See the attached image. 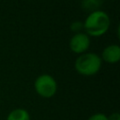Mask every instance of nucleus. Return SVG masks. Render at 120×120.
<instances>
[{
	"mask_svg": "<svg viewBox=\"0 0 120 120\" xmlns=\"http://www.w3.org/2000/svg\"><path fill=\"white\" fill-rule=\"evenodd\" d=\"M57 82L50 74L43 73L38 75L34 82L35 92L43 98H51L57 92Z\"/></svg>",
	"mask_w": 120,
	"mask_h": 120,
	"instance_id": "obj_3",
	"label": "nucleus"
},
{
	"mask_svg": "<svg viewBox=\"0 0 120 120\" xmlns=\"http://www.w3.org/2000/svg\"><path fill=\"white\" fill-rule=\"evenodd\" d=\"M108 116V120H120V113L119 112H112Z\"/></svg>",
	"mask_w": 120,
	"mask_h": 120,
	"instance_id": "obj_10",
	"label": "nucleus"
},
{
	"mask_svg": "<svg viewBox=\"0 0 120 120\" xmlns=\"http://www.w3.org/2000/svg\"><path fill=\"white\" fill-rule=\"evenodd\" d=\"M102 67V60L96 52H86L79 54L74 62V68L80 75L89 77L99 72Z\"/></svg>",
	"mask_w": 120,
	"mask_h": 120,
	"instance_id": "obj_2",
	"label": "nucleus"
},
{
	"mask_svg": "<svg viewBox=\"0 0 120 120\" xmlns=\"http://www.w3.org/2000/svg\"><path fill=\"white\" fill-rule=\"evenodd\" d=\"M87 120H108V116L103 112H96L90 115Z\"/></svg>",
	"mask_w": 120,
	"mask_h": 120,
	"instance_id": "obj_9",
	"label": "nucleus"
},
{
	"mask_svg": "<svg viewBox=\"0 0 120 120\" xmlns=\"http://www.w3.org/2000/svg\"><path fill=\"white\" fill-rule=\"evenodd\" d=\"M102 0H82V6L86 10H97L98 9V7L101 5Z\"/></svg>",
	"mask_w": 120,
	"mask_h": 120,
	"instance_id": "obj_7",
	"label": "nucleus"
},
{
	"mask_svg": "<svg viewBox=\"0 0 120 120\" xmlns=\"http://www.w3.org/2000/svg\"><path fill=\"white\" fill-rule=\"evenodd\" d=\"M90 44H91V38L84 32H79L73 34L68 42L70 51L78 55L86 52L90 47Z\"/></svg>",
	"mask_w": 120,
	"mask_h": 120,
	"instance_id": "obj_4",
	"label": "nucleus"
},
{
	"mask_svg": "<svg viewBox=\"0 0 120 120\" xmlns=\"http://www.w3.org/2000/svg\"><path fill=\"white\" fill-rule=\"evenodd\" d=\"M102 62L108 64H116L120 60V46L118 44H109L101 52L99 55Z\"/></svg>",
	"mask_w": 120,
	"mask_h": 120,
	"instance_id": "obj_5",
	"label": "nucleus"
},
{
	"mask_svg": "<svg viewBox=\"0 0 120 120\" xmlns=\"http://www.w3.org/2000/svg\"><path fill=\"white\" fill-rule=\"evenodd\" d=\"M70 30L75 34V33H79V32H82L83 30V23L82 21H74L70 23V26H69Z\"/></svg>",
	"mask_w": 120,
	"mask_h": 120,
	"instance_id": "obj_8",
	"label": "nucleus"
},
{
	"mask_svg": "<svg viewBox=\"0 0 120 120\" xmlns=\"http://www.w3.org/2000/svg\"><path fill=\"white\" fill-rule=\"evenodd\" d=\"M6 120H31V116L26 109L15 108L8 112Z\"/></svg>",
	"mask_w": 120,
	"mask_h": 120,
	"instance_id": "obj_6",
	"label": "nucleus"
},
{
	"mask_svg": "<svg viewBox=\"0 0 120 120\" xmlns=\"http://www.w3.org/2000/svg\"><path fill=\"white\" fill-rule=\"evenodd\" d=\"M82 23L84 33L89 37H101L108 32L111 25V19L107 12L97 9L89 12Z\"/></svg>",
	"mask_w": 120,
	"mask_h": 120,
	"instance_id": "obj_1",
	"label": "nucleus"
}]
</instances>
